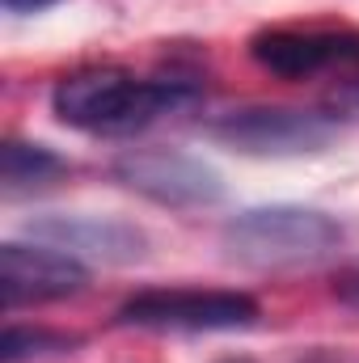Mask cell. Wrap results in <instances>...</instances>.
Here are the masks:
<instances>
[{"mask_svg": "<svg viewBox=\"0 0 359 363\" xmlns=\"http://www.w3.org/2000/svg\"><path fill=\"white\" fill-rule=\"evenodd\" d=\"M203 85L190 77H136L127 68H85L51 89V114L85 135H136L190 110Z\"/></svg>", "mask_w": 359, "mask_h": 363, "instance_id": "cell-1", "label": "cell"}, {"mask_svg": "<svg viewBox=\"0 0 359 363\" xmlns=\"http://www.w3.org/2000/svg\"><path fill=\"white\" fill-rule=\"evenodd\" d=\"M347 245L343 224L304 203H270L245 207L220 228V250L228 262L250 271H300L338 258Z\"/></svg>", "mask_w": 359, "mask_h": 363, "instance_id": "cell-2", "label": "cell"}, {"mask_svg": "<svg viewBox=\"0 0 359 363\" xmlns=\"http://www.w3.org/2000/svg\"><path fill=\"white\" fill-rule=\"evenodd\" d=\"M263 308L228 287H148L118 304L114 325L148 334H228L258 325Z\"/></svg>", "mask_w": 359, "mask_h": 363, "instance_id": "cell-3", "label": "cell"}, {"mask_svg": "<svg viewBox=\"0 0 359 363\" xmlns=\"http://www.w3.org/2000/svg\"><path fill=\"white\" fill-rule=\"evenodd\" d=\"M207 135L250 157H300L321 152L338 135V118L304 106H241L216 114Z\"/></svg>", "mask_w": 359, "mask_h": 363, "instance_id": "cell-4", "label": "cell"}, {"mask_svg": "<svg viewBox=\"0 0 359 363\" xmlns=\"http://www.w3.org/2000/svg\"><path fill=\"white\" fill-rule=\"evenodd\" d=\"M114 178L127 190L174 207V211H199V207H216L224 199V182L220 174L203 161L178 148H131L114 161Z\"/></svg>", "mask_w": 359, "mask_h": 363, "instance_id": "cell-5", "label": "cell"}, {"mask_svg": "<svg viewBox=\"0 0 359 363\" xmlns=\"http://www.w3.org/2000/svg\"><path fill=\"white\" fill-rule=\"evenodd\" d=\"M89 287V267L51 241H4L0 245V304L17 313L26 304L68 300Z\"/></svg>", "mask_w": 359, "mask_h": 363, "instance_id": "cell-6", "label": "cell"}, {"mask_svg": "<svg viewBox=\"0 0 359 363\" xmlns=\"http://www.w3.org/2000/svg\"><path fill=\"white\" fill-rule=\"evenodd\" d=\"M250 60L283 81H309L330 68L359 64V34L355 30H263L250 38Z\"/></svg>", "mask_w": 359, "mask_h": 363, "instance_id": "cell-7", "label": "cell"}, {"mask_svg": "<svg viewBox=\"0 0 359 363\" xmlns=\"http://www.w3.org/2000/svg\"><path fill=\"white\" fill-rule=\"evenodd\" d=\"M30 233L38 241L60 245L64 254H72L81 262L123 267V262H140L148 254V237L136 224L110 220V216H47V220H34Z\"/></svg>", "mask_w": 359, "mask_h": 363, "instance_id": "cell-8", "label": "cell"}, {"mask_svg": "<svg viewBox=\"0 0 359 363\" xmlns=\"http://www.w3.org/2000/svg\"><path fill=\"white\" fill-rule=\"evenodd\" d=\"M64 174H68V161L55 148H47V144L4 140V148H0V186H4L9 199L43 190L55 178H64Z\"/></svg>", "mask_w": 359, "mask_h": 363, "instance_id": "cell-9", "label": "cell"}, {"mask_svg": "<svg viewBox=\"0 0 359 363\" xmlns=\"http://www.w3.org/2000/svg\"><path fill=\"white\" fill-rule=\"evenodd\" d=\"M81 347V334L47 330V325H9L0 334V363H30L51 355H72Z\"/></svg>", "mask_w": 359, "mask_h": 363, "instance_id": "cell-10", "label": "cell"}, {"mask_svg": "<svg viewBox=\"0 0 359 363\" xmlns=\"http://www.w3.org/2000/svg\"><path fill=\"white\" fill-rule=\"evenodd\" d=\"M334 291H338V300H343V304L359 308V267H355V271H347V274H343Z\"/></svg>", "mask_w": 359, "mask_h": 363, "instance_id": "cell-11", "label": "cell"}, {"mask_svg": "<svg viewBox=\"0 0 359 363\" xmlns=\"http://www.w3.org/2000/svg\"><path fill=\"white\" fill-rule=\"evenodd\" d=\"M9 13H43V9H51V4H60V0H0Z\"/></svg>", "mask_w": 359, "mask_h": 363, "instance_id": "cell-12", "label": "cell"}, {"mask_svg": "<svg viewBox=\"0 0 359 363\" xmlns=\"http://www.w3.org/2000/svg\"><path fill=\"white\" fill-rule=\"evenodd\" d=\"M359 110V81H351V85H343V89L334 93V110Z\"/></svg>", "mask_w": 359, "mask_h": 363, "instance_id": "cell-13", "label": "cell"}, {"mask_svg": "<svg viewBox=\"0 0 359 363\" xmlns=\"http://www.w3.org/2000/svg\"><path fill=\"white\" fill-rule=\"evenodd\" d=\"M220 363H254V359H245V355H237V359H220Z\"/></svg>", "mask_w": 359, "mask_h": 363, "instance_id": "cell-14", "label": "cell"}]
</instances>
